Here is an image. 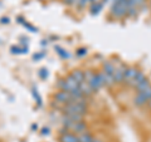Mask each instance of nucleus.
<instances>
[{
	"label": "nucleus",
	"mask_w": 151,
	"mask_h": 142,
	"mask_svg": "<svg viewBox=\"0 0 151 142\" xmlns=\"http://www.w3.org/2000/svg\"><path fill=\"white\" fill-rule=\"evenodd\" d=\"M62 115H67V113H78V115L86 116L88 112V106H87V99L83 101H74L70 102L68 105H64L60 108Z\"/></svg>",
	"instance_id": "1"
},
{
	"label": "nucleus",
	"mask_w": 151,
	"mask_h": 142,
	"mask_svg": "<svg viewBox=\"0 0 151 142\" xmlns=\"http://www.w3.org/2000/svg\"><path fill=\"white\" fill-rule=\"evenodd\" d=\"M112 3L110 14L115 19H124L127 14V0H110Z\"/></svg>",
	"instance_id": "2"
},
{
	"label": "nucleus",
	"mask_w": 151,
	"mask_h": 142,
	"mask_svg": "<svg viewBox=\"0 0 151 142\" xmlns=\"http://www.w3.org/2000/svg\"><path fill=\"white\" fill-rule=\"evenodd\" d=\"M150 99H151V86L147 89H145V91L136 93V96L132 99V102H134V105L136 107H144L147 105Z\"/></svg>",
	"instance_id": "3"
},
{
	"label": "nucleus",
	"mask_w": 151,
	"mask_h": 142,
	"mask_svg": "<svg viewBox=\"0 0 151 142\" xmlns=\"http://www.w3.org/2000/svg\"><path fill=\"white\" fill-rule=\"evenodd\" d=\"M53 98H54V101H55L57 105L60 106V107L64 106V105H68V103H70V102H73L70 93L69 92H65V91H58V92H55Z\"/></svg>",
	"instance_id": "4"
},
{
	"label": "nucleus",
	"mask_w": 151,
	"mask_h": 142,
	"mask_svg": "<svg viewBox=\"0 0 151 142\" xmlns=\"http://www.w3.org/2000/svg\"><path fill=\"white\" fill-rule=\"evenodd\" d=\"M87 131H88V125L84 121L73 122L72 126H70V128H69V132H72V133L77 135V136L82 135V133H84V132H87Z\"/></svg>",
	"instance_id": "5"
},
{
	"label": "nucleus",
	"mask_w": 151,
	"mask_h": 142,
	"mask_svg": "<svg viewBox=\"0 0 151 142\" xmlns=\"http://www.w3.org/2000/svg\"><path fill=\"white\" fill-rule=\"evenodd\" d=\"M126 70V65L125 64H119L115 69V74H113V82L115 84H121L124 83V74Z\"/></svg>",
	"instance_id": "6"
},
{
	"label": "nucleus",
	"mask_w": 151,
	"mask_h": 142,
	"mask_svg": "<svg viewBox=\"0 0 151 142\" xmlns=\"http://www.w3.org/2000/svg\"><path fill=\"white\" fill-rule=\"evenodd\" d=\"M139 69L136 67H126V70H125V74H124V83L129 87V84L131 83V80L135 78V75L137 74Z\"/></svg>",
	"instance_id": "7"
},
{
	"label": "nucleus",
	"mask_w": 151,
	"mask_h": 142,
	"mask_svg": "<svg viewBox=\"0 0 151 142\" xmlns=\"http://www.w3.org/2000/svg\"><path fill=\"white\" fill-rule=\"evenodd\" d=\"M88 86H89V88L92 89V92L93 93H96V92H98L100 89L103 87L102 86V83H101V79H100V77H98V74L97 73H94L93 75H92V78L88 80Z\"/></svg>",
	"instance_id": "8"
},
{
	"label": "nucleus",
	"mask_w": 151,
	"mask_h": 142,
	"mask_svg": "<svg viewBox=\"0 0 151 142\" xmlns=\"http://www.w3.org/2000/svg\"><path fill=\"white\" fill-rule=\"evenodd\" d=\"M115 69H116V65L113 64L110 60H103L102 62V72H105L107 75L113 78V74H115Z\"/></svg>",
	"instance_id": "9"
},
{
	"label": "nucleus",
	"mask_w": 151,
	"mask_h": 142,
	"mask_svg": "<svg viewBox=\"0 0 151 142\" xmlns=\"http://www.w3.org/2000/svg\"><path fill=\"white\" fill-rule=\"evenodd\" d=\"M98 77H100L101 79V83L103 87H112L113 84H115V82H113V78L110 77V75H107L105 72H102V70H100V72H97Z\"/></svg>",
	"instance_id": "10"
},
{
	"label": "nucleus",
	"mask_w": 151,
	"mask_h": 142,
	"mask_svg": "<svg viewBox=\"0 0 151 142\" xmlns=\"http://www.w3.org/2000/svg\"><path fill=\"white\" fill-rule=\"evenodd\" d=\"M58 141L59 142H79L78 141V136L72 133V132H65V133L59 135Z\"/></svg>",
	"instance_id": "11"
},
{
	"label": "nucleus",
	"mask_w": 151,
	"mask_h": 142,
	"mask_svg": "<svg viewBox=\"0 0 151 142\" xmlns=\"http://www.w3.org/2000/svg\"><path fill=\"white\" fill-rule=\"evenodd\" d=\"M103 8H105V4L102 1L91 4V5H89V13H91V15H98V14L103 10Z\"/></svg>",
	"instance_id": "12"
},
{
	"label": "nucleus",
	"mask_w": 151,
	"mask_h": 142,
	"mask_svg": "<svg viewBox=\"0 0 151 142\" xmlns=\"http://www.w3.org/2000/svg\"><path fill=\"white\" fill-rule=\"evenodd\" d=\"M146 78V75H145V73L144 72H141V70H139L137 72V74L135 75V78L131 80V83L129 84V87H131V88H135V86H137V84L141 82L142 79H145Z\"/></svg>",
	"instance_id": "13"
},
{
	"label": "nucleus",
	"mask_w": 151,
	"mask_h": 142,
	"mask_svg": "<svg viewBox=\"0 0 151 142\" xmlns=\"http://www.w3.org/2000/svg\"><path fill=\"white\" fill-rule=\"evenodd\" d=\"M150 86H151L150 79H149V78H145V79L141 80V82L137 84V86H135L134 89H135L136 92H141V91H145V89H147Z\"/></svg>",
	"instance_id": "14"
},
{
	"label": "nucleus",
	"mask_w": 151,
	"mask_h": 142,
	"mask_svg": "<svg viewBox=\"0 0 151 142\" xmlns=\"http://www.w3.org/2000/svg\"><path fill=\"white\" fill-rule=\"evenodd\" d=\"M69 74L72 75V77H73L76 80H77L78 84L82 83L83 80H84V72H83V70H81V69H73Z\"/></svg>",
	"instance_id": "15"
},
{
	"label": "nucleus",
	"mask_w": 151,
	"mask_h": 142,
	"mask_svg": "<svg viewBox=\"0 0 151 142\" xmlns=\"http://www.w3.org/2000/svg\"><path fill=\"white\" fill-rule=\"evenodd\" d=\"M54 50H55V53L58 54V55H59L62 59H68L69 57H70L68 52L65 50L64 48H62V47H60V45H54Z\"/></svg>",
	"instance_id": "16"
},
{
	"label": "nucleus",
	"mask_w": 151,
	"mask_h": 142,
	"mask_svg": "<svg viewBox=\"0 0 151 142\" xmlns=\"http://www.w3.org/2000/svg\"><path fill=\"white\" fill-rule=\"evenodd\" d=\"M93 138H94L93 135H91L88 131L78 136V141H79V142H92V141H93Z\"/></svg>",
	"instance_id": "17"
},
{
	"label": "nucleus",
	"mask_w": 151,
	"mask_h": 142,
	"mask_svg": "<svg viewBox=\"0 0 151 142\" xmlns=\"http://www.w3.org/2000/svg\"><path fill=\"white\" fill-rule=\"evenodd\" d=\"M63 116L69 118V120L73 121V122H78V121H83L84 120V116L78 115V113H67V115H63Z\"/></svg>",
	"instance_id": "18"
},
{
	"label": "nucleus",
	"mask_w": 151,
	"mask_h": 142,
	"mask_svg": "<svg viewBox=\"0 0 151 142\" xmlns=\"http://www.w3.org/2000/svg\"><path fill=\"white\" fill-rule=\"evenodd\" d=\"M91 5V0H79L78 4H77V9H79V10H83V9H86V6Z\"/></svg>",
	"instance_id": "19"
},
{
	"label": "nucleus",
	"mask_w": 151,
	"mask_h": 142,
	"mask_svg": "<svg viewBox=\"0 0 151 142\" xmlns=\"http://www.w3.org/2000/svg\"><path fill=\"white\" fill-rule=\"evenodd\" d=\"M12 53H15V54H24L28 53V48H20V47H12Z\"/></svg>",
	"instance_id": "20"
},
{
	"label": "nucleus",
	"mask_w": 151,
	"mask_h": 142,
	"mask_svg": "<svg viewBox=\"0 0 151 142\" xmlns=\"http://www.w3.org/2000/svg\"><path fill=\"white\" fill-rule=\"evenodd\" d=\"M38 75H39V78H40V79H47V78H48V75H49L48 69H47V68H42V69H39V72H38Z\"/></svg>",
	"instance_id": "21"
},
{
	"label": "nucleus",
	"mask_w": 151,
	"mask_h": 142,
	"mask_svg": "<svg viewBox=\"0 0 151 142\" xmlns=\"http://www.w3.org/2000/svg\"><path fill=\"white\" fill-rule=\"evenodd\" d=\"M33 97H34L35 99H37V103H38V106H42V97L39 96V93H38V91H37V88H33Z\"/></svg>",
	"instance_id": "22"
},
{
	"label": "nucleus",
	"mask_w": 151,
	"mask_h": 142,
	"mask_svg": "<svg viewBox=\"0 0 151 142\" xmlns=\"http://www.w3.org/2000/svg\"><path fill=\"white\" fill-rule=\"evenodd\" d=\"M87 53H88L87 48H78V49H77V52H76V55L79 57V58H82V57H86V55H87Z\"/></svg>",
	"instance_id": "23"
},
{
	"label": "nucleus",
	"mask_w": 151,
	"mask_h": 142,
	"mask_svg": "<svg viewBox=\"0 0 151 142\" xmlns=\"http://www.w3.org/2000/svg\"><path fill=\"white\" fill-rule=\"evenodd\" d=\"M45 55H47L45 52H40V53H37V54L33 55V59H34V60H39V59H42V58H44Z\"/></svg>",
	"instance_id": "24"
},
{
	"label": "nucleus",
	"mask_w": 151,
	"mask_h": 142,
	"mask_svg": "<svg viewBox=\"0 0 151 142\" xmlns=\"http://www.w3.org/2000/svg\"><path fill=\"white\" fill-rule=\"evenodd\" d=\"M23 25H24V27L27 28V29H29L30 32H33V33H35V32H37V28H34V27H33V25H30V24H28L27 22H24V23H23Z\"/></svg>",
	"instance_id": "25"
},
{
	"label": "nucleus",
	"mask_w": 151,
	"mask_h": 142,
	"mask_svg": "<svg viewBox=\"0 0 151 142\" xmlns=\"http://www.w3.org/2000/svg\"><path fill=\"white\" fill-rule=\"evenodd\" d=\"M42 135H49V128H48V127H44V128L43 130H42Z\"/></svg>",
	"instance_id": "26"
},
{
	"label": "nucleus",
	"mask_w": 151,
	"mask_h": 142,
	"mask_svg": "<svg viewBox=\"0 0 151 142\" xmlns=\"http://www.w3.org/2000/svg\"><path fill=\"white\" fill-rule=\"evenodd\" d=\"M1 23H3V24H9V19L8 18H3L1 19Z\"/></svg>",
	"instance_id": "27"
},
{
	"label": "nucleus",
	"mask_w": 151,
	"mask_h": 142,
	"mask_svg": "<svg viewBox=\"0 0 151 142\" xmlns=\"http://www.w3.org/2000/svg\"><path fill=\"white\" fill-rule=\"evenodd\" d=\"M92 142H103V141H101V140H98V138H93V141Z\"/></svg>",
	"instance_id": "28"
},
{
	"label": "nucleus",
	"mask_w": 151,
	"mask_h": 142,
	"mask_svg": "<svg viewBox=\"0 0 151 142\" xmlns=\"http://www.w3.org/2000/svg\"><path fill=\"white\" fill-rule=\"evenodd\" d=\"M32 128H33V130H37V128H38V126H37V125H33V126H32Z\"/></svg>",
	"instance_id": "29"
},
{
	"label": "nucleus",
	"mask_w": 151,
	"mask_h": 142,
	"mask_svg": "<svg viewBox=\"0 0 151 142\" xmlns=\"http://www.w3.org/2000/svg\"><path fill=\"white\" fill-rule=\"evenodd\" d=\"M147 106H149V108H150V110H151V99H150V101H149V103H147Z\"/></svg>",
	"instance_id": "30"
},
{
	"label": "nucleus",
	"mask_w": 151,
	"mask_h": 142,
	"mask_svg": "<svg viewBox=\"0 0 151 142\" xmlns=\"http://www.w3.org/2000/svg\"><path fill=\"white\" fill-rule=\"evenodd\" d=\"M150 10H151V0H150Z\"/></svg>",
	"instance_id": "31"
}]
</instances>
